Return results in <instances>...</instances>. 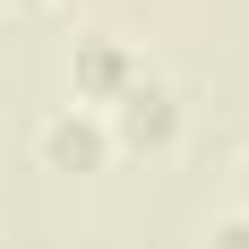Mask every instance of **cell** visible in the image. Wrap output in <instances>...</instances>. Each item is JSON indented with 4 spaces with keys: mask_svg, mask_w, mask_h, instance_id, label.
<instances>
[{
    "mask_svg": "<svg viewBox=\"0 0 249 249\" xmlns=\"http://www.w3.org/2000/svg\"><path fill=\"white\" fill-rule=\"evenodd\" d=\"M103 129H112V155H146V163H163V155L189 138V95H180L163 69H138L121 95L103 103Z\"/></svg>",
    "mask_w": 249,
    "mask_h": 249,
    "instance_id": "obj_1",
    "label": "cell"
},
{
    "mask_svg": "<svg viewBox=\"0 0 249 249\" xmlns=\"http://www.w3.org/2000/svg\"><path fill=\"white\" fill-rule=\"evenodd\" d=\"M35 163H43V172H103V163H112V129H103V112H86V103H52L43 121H35Z\"/></svg>",
    "mask_w": 249,
    "mask_h": 249,
    "instance_id": "obj_2",
    "label": "cell"
},
{
    "mask_svg": "<svg viewBox=\"0 0 249 249\" xmlns=\"http://www.w3.org/2000/svg\"><path fill=\"white\" fill-rule=\"evenodd\" d=\"M138 69H146V52L129 43V35H112V26H95V35H77V52H69V103L103 112Z\"/></svg>",
    "mask_w": 249,
    "mask_h": 249,
    "instance_id": "obj_3",
    "label": "cell"
},
{
    "mask_svg": "<svg viewBox=\"0 0 249 249\" xmlns=\"http://www.w3.org/2000/svg\"><path fill=\"white\" fill-rule=\"evenodd\" d=\"M198 249H249V215L232 206V215H215V224L198 232Z\"/></svg>",
    "mask_w": 249,
    "mask_h": 249,
    "instance_id": "obj_4",
    "label": "cell"
},
{
    "mask_svg": "<svg viewBox=\"0 0 249 249\" xmlns=\"http://www.w3.org/2000/svg\"><path fill=\"white\" fill-rule=\"evenodd\" d=\"M0 9H9V18H35V9H52V0H0Z\"/></svg>",
    "mask_w": 249,
    "mask_h": 249,
    "instance_id": "obj_5",
    "label": "cell"
},
{
    "mask_svg": "<svg viewBox=\"0 0 249 249\" xmlns=\"http://www.w3.org/2000/svg\"><path fill=\"white\" fill-rule=\"evenodd\" d=\"M232 180H241V215H249V155H241V172H232Z\"/></svg>",
    "mask_w": 249,
    "mask_h": 249,
    "instance_id": "obj_6",
    "label": "cell"
}]
</instances>
